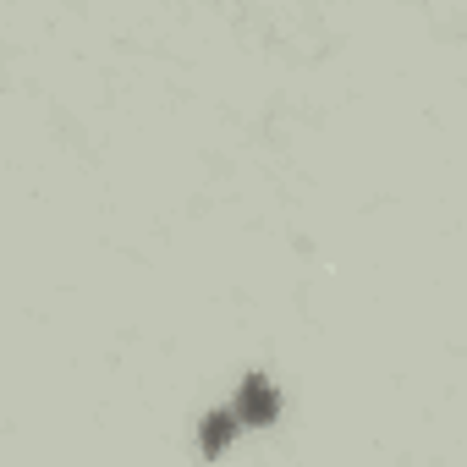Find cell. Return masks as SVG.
Here are the masks:
<instances>
[{"label": "cell", "instance_id": "7a4b0ae2", "mask_svg": "<svg viewBox=\"0 0 467 467\" xmlns=\"http://www.w3.org/2000/svg\"><path fill=\"white\" fill-rule=\"evenodd\" d=\"M237 434H243L237 412H231V407H214V412H203V429H198V451H203V456H225Z\"/></svg>", "mask_w": 467, "mask_h": 467}, {"label": "cell", "instance_id": "6da1fadb", "mask_svg": "<svg viewBox=\"0 0 467 467\" xmlns=\"http://www.w3.org/2000/svg\"><path fill=\"white\" fill-rule=\"evenodd\" d=\"M231 412H237L243 429H270V423L281 418V390H275V379H270V374H248V379L237 385Z\"/></svg>", "mask_w": 467, "mask_h": 467}]
</instances>
